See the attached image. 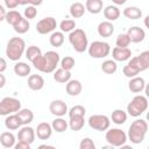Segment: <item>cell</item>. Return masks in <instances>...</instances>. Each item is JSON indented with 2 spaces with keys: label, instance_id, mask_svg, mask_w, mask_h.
<instances>
[{
  "label": "cell",
  "instance_id": "cell-1",
  "mask_svg": "<svg viewBox=\"0 0 149 149\" xmlns=\"http://www.w3.org/2000/svg\"><path fill=\"white\" fill-rule=\"evenodd\" d=\"M59 61H61L59 54L54 50H49L45 54H41L36 56L31 61V64L36 70L43 73H51L56 70Z\"/></svg>",
  "mask_w": 149,
  "mask_h": 149
},
{
  "label": "cell",
  "instance_id": "cell-2",
  "mask_svg": "<svg viewBox=\"0 0 149 149\" xmlns=\"http://www.w3.org/2000/svg\"><path fill=\"white\" fill-rule=\"evenodd\" d=\"M147 132H148L147 121L144 119H136L129 126L127 139H129L130 142L134 144H140L143 142Z\"/></svg>",
  "mask_w": 149,
  "mask_h": 149
},
{
  "label": "cell",
  "instance_id": "cell-3",
  "mask_svg": "<svg viewBox=\"0 0 149 149\" xmlns=\"http://www.w3.org/2000/svg\"><path fill=\"white\" fill-rule=\"evenodd\" d=\"M26 51V42L22 37H12L6 45V56L9 61L17 62Z\"/></svg>",
  "mask_w": 149,
  "mask_h": 149
},
{
  "label": "cell",
  "instance_id": "cell-4",
  "mask_svg": "<svg viewBox=\"0 0 149 149\" xmlns=\"http://www.w3.org/2000/svg\"><path fill=\"white\" fill-rule=\"evenodd\" d=\"M69 42L72 45L73 50L79 54L87 50V47H88L87 35L80 28H74L72 31L69 33Z\"/></svg>",
  "mask_w": 149,
  "mask_h": 149
},
{
  "label": "cell",
  "instance_id": "cell-5",
  "mask_svg": "<svg viewBox=\"0 0 149 149\" xmlns=\"http://www.w3.org/2000/svg\"><path fill=\"white\" fill-rule=\"evenodd\" d=\"M148 108V99L142 94H136L132 101L127 105V114L133 118H137L142 115Z\"/></svg>",
  "mask_w": 149,
  "mask_h": 149
},
{
  "label": "cell",
  "instance_id": "cell-6",
  "mask_svg": "<svg viewBox=\"0 0 149 149\" xmlns=\"http://www.w3.org/2000/svg\"><path fill=\"white\" fill-rule=\"evenodd\" d=\"M87 52H88L90 57L100 59V58H105L109 55L111 47L105 41H93L91 44H88Z\"/></svg>",
  "mask_w": 149,
  "mask_h": 149
},
{
  "label": "cell",
  "instance_id": "cell-7",
  "mask_svg": "<svg viewBox=\"0 0 149 149\" xmlns=\"http://www.w3.org/2000/svg\"><path fill=\"white\" fill-rule=\"evenodd\" d=\"M105 139L107 143L111 144L113 148H120L127 142V134L120 128H108L106 130Z\"/></svg>",
  "mask_w": 149,
  "mask_h": 149
},
{
  "label": "cell",
  "instance_id": "cell-8",
  "mask_svg": "<svg viewBox=\"0 0 149 149\" xmlns=\"http://www.w3.org/2000/svg\"><path fill=\"white\" fill-rule=\"evenodd\" d=\"M21 108V101L13 97H5L0 100V115H9L16 113Z\"/></svg>",
  "mask_w": 149,
  "mask_h": 149
},
{
  "label": "cell",
  "instance_id": "cell-9",
  "mask_svg": "<svg viewBox=\"0 0 149 149\" xmlns=\"http://www.w3.org/2000/svg\"><path fill=\"white\" fill-rule=\"evenodd\" d=\"M88 126L98 132H106L111 126V119L104 114H93L87 120Z\"/></svg>",
  "mask_w": 149,
  "mask_h": 149
},
{
  "label": "cell",
  "instance_id": "cell-10",
  "mask_svg": "<svg viewBox=\"0 0 149 149\" xmlns=\"http://www.w3.org/2000/svg\"><path fill=\"white\" fill-rule=\"evenodd\" d=\"M56 28H57V22H56V19L52 16L43 17L36 23V31L41 35L50 34L55 31Z\"/></svg>",
  "mask_w": 149,
  "mask_h": 149
},
{
  "label": "cell",
  "instance_id": "cell-11",
  "mask_svg": "<svg viewBox=\"0 0 149 149\" xmlns=\"http://www.w3.org/2000/svg\"><path fill=\"white\" fill-rule=\"evenodd\" d=\"M128 61H129L128 64L134 66L139 72L146 71L147 69H149V51L146 50V51L141 52L139 56L130 57Z\"/></svg>",
  "mask_w": 149,
  "mask_h": 149
},
{
  "label": "cell",
  "instance_id": "cell-12",
  "mask_svg": "<svg viewBox=\"0 0 149 149\" xmlns=\"http://www.w3.org/2000/svg\"><path fill=\"white\" fill-rule=\"evenodd\" d=\"M35 137H36V134H35V129L33 127L26 125V126H21L19 128V132L16 135L17 141H23V142L31 144L35 141Z\"/></svg>",
  "mask_w": 149,
  "mask_h": 149
},
{
  "label": "cell",
  "instance_id": "cell-13",
  "mask_svg": "<svg viewBox=\"0 0 149 149\" xmlns=\"http://www.w3.org/2000/svg\"><path fill=\"white\" fill-rule=\"evenodd\" d=\"M49 111H50V113H51L52 115H55V116H64V115L68 113L69 108H68V105H66L63 100L56 99V100H52V101L50 102V105H49Z\"/></svg>",
  "mask_w": 149,
  "mask_h": 149
},
{
  "label": "cell",
  "instance_id": "cell-14",
  "mask_svg": "<svg viewBox=\"0 0 149 149\" xmlns=\"http://www.w3.org/2000/svg\"><path fill=\"white\" fill-rule=\"evenodd\" d=\"M52 132L54 130H52L51 125L44 121V122H41V123L37 125L36 130H35V134H36L37 139H40V140H48V139L51 137Z\"/></svg>",
  "mask_w": 149,
  "mask_h": 149
},
{
  "label": "cell",
  "instance_id": "cell-15",
  "mask_svg": "<svg viewBox=\"0 0 149 149\" xmlns=\"http://www.w3.org/2000/svg\"><path fill=\"white\" fill-rule=\"evenodd\" d=\"M127 35L129 36V40H130V43H140L144 40L146 37V31L143 28L141 27H137V26H134V27H130L127 31Z\"/></svg>",
  "mask_w": 149,
  "mask_h": 149
},
{
  "label": "cell",
  "instance_id": "cell-16",
  "mask_svg": "<svg viewBox=\"0 0 149 149\" xmlns=\"http://www.w3.org/2000/svg\"><path fill=\"white\" fill-rule=\"evenodd\" d=\"M112 57L115 62H126L132 57V50L129 48L115 47L112 50Z\"/></svg>",
  "mask_w": 149,
  "mask_h": 149
},
{
  "label": "cell",
  "instance_id": "cell-17",
  "mask_svg": "<svg viewBox=\"0 0 149 149\" xmlns=\"http://www.w3.org/2000/svg\"><path fill=\"white\" fill-rule=\"evenodd\" d=\"M128 88L133 93H141L146 88V80H144V78L143 77H139V76L129 78Z\"/></svg>",
  "mask_w": 149,
  "mask_h": 149
},
{
  "label": "cell",
  "instance_id": "cell-18",
  "mask_svg": "<svg viewBox=\"0 0 149 149\" xmlns=\"http://www.w3.org/2000/svg\"><path fill=\"white\" fill-rule=\"evenodd\" d=\"M28 87L31 91H40L44 87V78L41 74H30L28 77Z\"/></svg>",
  "mask_w": 149,
  "mask_h": 149
},
{
  "label": "cell",
  "instance_id": "cell-19",
  "mask_svg": "<svg viewBox=\"0 0 149 149\" xmlns=\"http://www.w3.org/2000/svg\"><path fill=\"white\" fill-rule=\"evenodd\" d=\"M83 86L78 79H70L65 85V91L71 97H77L81 93Z\"/></svg>",
  "mask_w": 149,
  "mask_h": 149
},
{
  "label": "cell",
  "instance_id": "cell-20",
  "mask_svg": "<svg viewBox=\"0 0 149 149\" xmlns=\"http://www.w3.org/2000/svg\"><path fill=\"white\" fill-rule=\"evenodd\" d=\"M97 30H98V34L100 37H109L114 33V26L111 21L106 20V21H102L98 24Z\"/></svg>",
  "mask_w": 149,
  "mask_h": 149
},
{
  "label": "cell",
  "instance_id": "cell-21",
  "mask_svg": "<svg viewBox=\"0 0 149 149\" xmlns=\"http://www.w3.org/2000/svg\"><path fill=\"white\" fill-rule=\"evenodd\" d=\"M21 126H22L21 120H20V118L16 115V113L6 115V119H5V127H6L8 130H16V129H19Z\"/></svg>",
  "mask_w": 149,
  "mask_h": 149
},
{
  "label": "cell",
  "instance_id": "cell-22",
  "mask_svg": "<svg viewBox=\"0 0 149 149\" xmlns=\"http://www.w3.org/2000/svg\"><path fill=\"white\" fill-rule=\"evenodd\" d=\"M104 10V16L107 21H115L120 17V9L118 8V6L115 5H109V6H106L105 8H102Z\"/></svg>",
  "mask_w": 149,
  "mask_h": 149
},
{
  "label": "cell",
  "instance_id": "cell-23",
  "mask_svg": "<svg viewBox=\"0 0 149 149\" xmlns=\"http://www.w3.org/2000/svg\"><path fill=\"white\" fill-rule=\"evenodd\" d=\"M52 77H54L55 81L61 83V84H66L71 79V71L65 70L63 68H59V69H56L54 71V76Z\"/></svg>",
  "mask_w": 149,
  "mask_h": 149
},
{
  "label": "cell",
  "instance_id": "cell-24",
  "mask_svg": "<svg viewBox=\"0 0 149 149\" xmlns=\"http://www.w3.org/2000/svg\"><path fill=\"white\" fill-rule=\"evenodd\" d=\"M16 143V137L12 132H3L0 135V144L3 148H13Z\"/></svg>",
  "mask_w": 149,
  "mask_h": 149
},
{
  "label": "cell",
  "instance_id": "cell-25",
  "mask_svg": "<svg viewBox=\"0 0 149 149\" xmlns=\"http://www.w3.org/2000/svg\"><path fill=\"white\" fill-rule=\"evenodd\" d=\"M104 8L102 0H86L85 9L91 14H99Z\"/></svg>",
  "mask_w": 149,
  "mask_h": 149
},
{
  "label": "cell",
  "instance_id": "cell-26",
  "mask_svg": "<svg viewBox=\"0 0 149 149\" xmlns=\"http://www.w3.org/2000/svg\"><path fill=\"white\" fill-rule=\"evenodd\" d=\"M31 68L26 62H16L14 65V73L17 77H28L30 74Z\"/></svg>",
  "mask_w": 149,
  "mask_h": 149
},
{
  "label": "cell",
  "instance_id": "cell-27",
  "mask_svg": "<svg viewBox=\"0 0 149 149\" xmlns=\"http://www.w3.org/2000/svg\"><path fill=\"white\" fill-rule=\"evenodd\" d=\"M16 115L20 118L22 126L29 125V123H31L33 120H34V113H33V111L29 109V108H20V109L16 112Z\"/></svg>",
  "mask_w": 149,
  "mask_h": 149
},
{
  "label": "cell",
  "instance_id": "cell-28",
  "mask_svg": "<svg viewBox=\"0 0 149 149\" xmlns=\"http://www.w3.org/2000/svg\"><path fill=\"white\" fill-rule=\"evenodd\" d=\"M122 14L126 19H129V20H139V19L142 17V10L139 7H135V6L126 7L123 9Z\"/></svg>",
  "mask_w": 149,
  "mask_h": 149
},
{
  "label": "cell",
  "instance_id": "cell-29",
  "mask_svg": "<svg viewBox=\"0 0 149 149\" xmlns=\"http://www.w3.org/2000/svg\"><path fill=\"white\" fill-rule=\"evenodd\" d=\"M51 127L56 133H64L69 128V123L65 121V119H63V116H56V119H54L51 122Z\"/></svg>",
  "mask_w": 149,
  "mask_h": 149
},
{
  "label": "cell",
  "instance_id": "cell-30",
  "mask_svg": "<svg viewBox=\"0 0 149 149\" xmlns=\"http://www.w3.org/2000/svg\"><path fill=\"white\" fill-rule=\"evenodd\" d=\"M86 9H85V6L81 3V2H73L71 3L70 6V15L73 17V19H79L81 16H84Z\"/></svg>",
  "mask_w": 149,
  "mask_h": 149
},
{
  "label": "cell",
  "instance_id": "cell-31",
  "mask_svg": "<svg viewBox=\"0 0 149 149\" xmlns=\"http://www.w3.org/2000/svg\"><path fill=\"white\" fill-rule=\"evenodd\" d=\"M111 120H112L113 123H115L118 126H121L127 121V112H125L123 109H119V108L114 109L112 112Z\"/></svg>",
  "mask_w": 149,
  "mask_h": 149
},
{
  "label": "cell",
  "instance_id": "cell-32",
  "mask_svg": "<svg viewBox=\"0 0 149 149\" xmlns=\"http://www.w3.org/2000/svg\"><path fill=\"white\" fill-rule=\"evenodd\" d=\"M49 42H50L51 47L59 48L64 43V33H62V31H52L50 37H49Z\"/></svg>",
  "mask_w": 149,
  "mask_h": 149
},
{
  "label": "cell",
  "instance_id": "cell-33",
  "mask_svg": "<svg viewBox=\"0 0 149 149\" xmlns=\"http://www.w3.org/2000/svg\"><path fill=\"white\" fill-rule=\"evenodd\" d=\"M101 70L106 74H113L118 70V64L114 59H106L101 64Z\"/></svg>",
  "mask_w": 149,
  "mask_h": 149
},
{
  "label": "cell",
  "instance_id": "cell-34",
  "mask_svg": "<svg viewBox=\"0 0 149 149\" xmlns=\"http://www.w3.org/2000/svg\"><path fill=\"white\" fill-rule=\"evenodd\" d=\"M69 128L73 132H78L80 130L84 125H85V119L84 116H74V118H70L69 120Z\"/></svg>",
  "mask_w": 149,
  "mask_h": 149
},
{
  "label": "cell",
  "instance_id": "cell-35",
  "mask_svg": "<svg viewBox=\"0 0 149 149\" xmlns=\"http://www.w3.org/2000/svg\"><path fill=\"white\" fill-rule=\"evenodd\" d=\"M21 19H22L21 13L17 12V10H14V9L7 12V13H6V16H5V21H6L8 24H10L12 27L15 26Z\"/></svg>",
  "mask_w": 149,
  "mask_h": 149
},
{
  "label": "cell",
  "instance_id": "cell-36",
  "mask_svg": "<svg viewBox=\"0 0 149 149\" xmlns=\"http://www.w3.org/2000/svg\"><path fill=\"white\" fill-rule=\"evenodd\" d=\"M13 28H14V30H15L17 34H20V35L26 34V33L29 30V28H30L29 20H27L26 17H22L15 26H13Z\"/></svg>",
  "mask_w": 149,
  "mask_h": 149
},
{
  "label": "cell",
  "instance_id": "cell-37",
  "mask_svg": "<svg viewBox=\"0 0 149 149\" xmlns=\"http://www.w3.org/2000/svg\"><path fill=\"white\" fill-rule=\"evenodd\" d=\"M74 28H76V21L72 19H65L59 23V29L62 33H70Z\"/></svg>",
  "mask_w": 149,
  "mask_h": 149
},
{
  "label": "cell",
  "instance_id": "cell-38",
  "mask_svg": "<svg viewBox=\"0 0 149 149\" xmlns=\"http://www.w3.org/2000/svg\"><path fill=\"white\" fill-rule=\"evenodd\" d=\"M69 118H74V116H85L86 114V108L81 105H74L68 111Z\"/></svg>",
  "mask_w": 149,
  "mask_h": 149
},
{
  "label": "cell",
  "instance_id": "cell-39",
  "mask_svg": "<svg viewBox=\"0 0 149 149\" xmlns=\"http://www.w3.org/2000/svg\"><path fill=\"white\" fill-rule=\"evenodd\" d=\"M115 44L119 48H128L130 44V40H129V36L127 35V33L119 34L115 40Z\"/></svg>",
  "mask_w": 149,
  "mask_h": 149
},
{
  "label": "cell",
  "instance_id": "cell-40",
  "mask_svg": "<svg viewBox=\"0 0 149 149\" xmlns=\"http://www.w3.org/2000/svg\"><path fill=\"white\" fill-rule=\"evenodd\" d=\"M42 54V51H41V49L38 48V47H36V45H30V47H28L27 49H26V51H24V55H26V58L28 59V61H33L36 56H38V55H41Z\"/></svg>",
  "mask_w": 149,
  "mask_h": 149
},
{
  "label": "cell",
  "instance_id": "cell-41",
  "mask_svg": "<svg viewBox=\"0 0 149 149\" xmlns=\"http://www.w3.org/2000/svg\"><path fill=\"white\" fill-rule=\"evenodd\" d=\"M59 63H61V68L71 71V69H73V66H74V64H76V61H74V58L71 57V56H65V57H63V58L59 61Z\"/></svg>",
  "mask_w": 149,
  "mask_h": 149
},
{
  "label": "cell",
  "instance_id": "cell-42",
  "mask_svg": "<svg viewBox=\"0 0 149 149\" xmlns=\"http://www.w3.org/2000/svg\"><path fill=\"white\" fill-rule=\"evenodd\" d=\"M122 72H123V74H125L127 78H133V77H135V76H137V74L140 73V72H139L134 66L129 65L128 63H127V65H125V66H123Z\"/></svg>",
  "mask_w": 149,
  "mask_h": 149
},
{
  "label": "cell",
  "instance_id": "cell-43",
  "mask_svg": "<svg viewBox=\"0 0 149 149\" xmlns=\"http://www.w3.org/2000/svg\"><path fill=\"white\" fill-rule=\"evenodd\" d=\"M23 15H24V17H26L27 20H33V19H35L36 15H37V9H36V7L29 5L28 7H26V9H24V12H23Z\"/></svg>",
  "mask_w": 149,
  "mask_h": 149
},
{
  "label": "cell",
  "instance_id": "cell-44",
  "mask_svg": "<svg viewBox=\"0 0 149 149\" xmlns=\"http://www.w3.org/2000/svg\"><path fill=\"white\" fill-rule=\"evenodd\" d=\"M79 149H95V143L93 142L92 139L85 137L80 141L79 143Z\"/></svg>",
  "mask_w": 149,
  "mask_h": 149
},
{
  "label": "cell",
  "instance_id": "cell-45",
  "mask_svg": "<svg viewBox=\"0 0 149 149\" xmlns=\"http://www.w3.org/2000/svg\"><path fill=\"white\" fill-rule=\"evenodd\" d=\"M3 2L8 9H15L19 6V0H3Z\"/></svg>",
  "mask_w": 149,
  "mask_h": 149
},
{
  "label": "cell",
  "instance_id": "cell-46",
  "mask_svg": "<svg viewBox=\"0 0 149 149\" xmlns=\"http://www.w3.org/2000/svg\"><path fill=\"white\" fill-rule=\"evenodd\" d=\"M30 146H31V144H29V143H27V142L19 141L17 143H15L14 148H15V149H30Z\"/></svg>",
  "mask_w": 149,
  "mask_h": 149
},
{
  "label": "cell",
  "instance_id": "cell-47",
  "mask_svg": "<svg viewBox=\"0 0 149 149\" xmlns=\"http://www.w3.org/2000/svg\"><path fill=\"white\" fill-rule=\"evenodd\" d=\"M6 69H7V62H6V59L3 57H0V72L1 73L5 72Z\"/></svg>",
  "mask_w": 149,
  "mask_h": 149
},
{
  "label": "cell",
  "instance_id": "cell-48",
  "mask_svg": "<svg viewBox=\"0 0 149 149\" xmlns=\"http://www.w3.org/2000/svg\"><path fill=\"white\" fill-rule=\"evenodd\" d=\"M6 9H5V7L2 6V5H0V22L1 21H3L5 20V16H6Z\"/></svg>",
  "mask_w": 149,
  "mask_h": 149
},
{
  "label": "cell",
  "instance_id": "cell-49",
  "mask_svg": "<svg viewBox=\"0 0 149 149\" xmlns=\"http://www.w3.org/2000/svg\"><path fill=\"white\" fill-rule=\"evenodd\" d=\"M42 2H43V0H28V3H30L31 6H40V5H42Z\"/></svg>",
  "mask_w": 149,
  "mask_h": 149
},
{
  "label": "cell",
  "instance_id": "cell-50",
  "mask_svg": "<svg viewBox=\"0 0 149 149\" xmlns=\"http://www.w3.org/2000/svg\"><path fill=\"white\" fill-rule=\"evenodd\" d=\"M6 85V77L0 72V88H2Z\"/></svg>",
  "mask_w": 149,
  "mask_h": 149
},
{
  "label": "cell",
  "instance_id": "cell-51",
  "mask_svg": "<svg viewBox=\"0 0 149 149\" xmlns=\"http://www.w3.org/2000/svg\"><path fill=\"white\" fill-rule=\"evenodd\" d=\"M126 1H127V0H112V2H113L115 6H120V5H123V3H126Z\"/></svg>",
  "mask_w": 149,
  "mask_h": 149
},
{
  "label": "cell",
  "instance_id": "cell-52",
  "mask_svg": "<svg viewBox=\"0 0 149 149\" xmlns=\"http://www.w3.org/2000/svg\"><path fill=\"white\" fill-rule=\"evenodd\" d=\"M38 148H40V149H42V148H47V149L50 148V149H54L55 147H54V146H49V144H41V146H38Z\"/></svg>",
  "mask_w": 149,
  "mask_h": 149
},
{
  "label": "cell",
  "instance_id": "cell-53",
  "mask_svg": "<svg viewBox=\"0 0 149 149\" xmlns=\"http://www.w3.org/2000/svg\"><path fill=\"white\" fill-rule=\"evenodd\" d=\"M27 3H28V0H19V5L24 6V5H27Z\"/></svg>",
  "mask_w": 149,
  "mask_h": 149
}]
</instances>
